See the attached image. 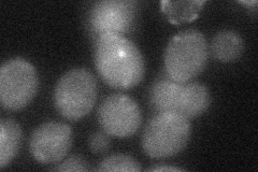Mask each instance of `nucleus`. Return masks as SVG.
Returning a JSON list of instances; mask_svg holds the SVG:
<instances>
[{
    "label": "nucleus",
    "mask_w": 258,
    "mask_h": 172,
    "mask_svg": "<svg viewBox=\"0 0 258 172\" xmlns=\"http://www.w3.org/2000/svg\"><path fill=\"white\" fill-rule=\"evenodd\" d=\"M54 170L56 171H87L91 170L88 163L81 156H70L64 159L62 162L58 163V166Z\"/></svg>",
    "instance_id": "2eb2a0df"
},
{
    "label": "nucleus",
    "mask_w": 258,
    "mask_h": 172,
    "mask_svg": "<svg viewBox=\"0 0 258 172\" xmlns=\"http://www.w3.org/2000/svg\"><path fill=\"white\" fill-rule=\"evenodd\" d=\"M137 12L138 4L133 0H101L91 8L88 24L96 38L107 34L124 36L135 26Z\"/></svg>",
    "instance_id": "6e6552de"
},
{
    "label": "nucleus",
    "mask_w": 258,
    "mask_h": 172,
    "mask_svg": "<svg viewBox=\"0 0 258 172\" xmlns=\"http://www.w3.org/2000/svg\"><path fill=\"white\" fill-rule=\"evenodd\" d=\"M183 169L171 166H155L149 169V171H182Z\"/></svg>",
    "instance_id": "dca6fc26"
},
{
    "label": "nucleus",
    "mask_w": 258,
    "mask_h": 172,
    "mask_svg": "<svg viewBox=\"0 0 258 172\" xmlns=\"http://www.w3.org/2000/svg\"><path fill=\"white\" fill-rule=\"evenodd\" d=\"M22 144V128L14 120L0 121V168L5 169L18 155Z\"/></svg>",
    "instance_id": "9b49d317"
},
{
    "label": "nucleus",
    "mask_w": 258,
    "mask_h": 172,
    "mask_svg": "<svg viewBox=\"0 0 258 172\" xmlns=\"http://www.w3.org/2000/svg\"><path fill=\"white\" fill-rule=\"evenodd\" d=\"M72 129L59 122H47L30 136L29 151L38 162L55 163L62 160L71 149Z\"/></svg>",
    "instance_id": "1a4fd4ad"
},
{
    "label": "nucleus",
    "mask_w": 258,
    "mask_h": 172,
    "mask_svg": "<svg viewBox=\"0 0 258 172\" xmlns=\"http://www.w3.org/2000/svg\"><path fill=\"white\" fill-rule=\"evenodd\" d=\"M39 87V77L34 65L15 57L3 64L0 69V101L7 110L16 111L27 106Z\"/></svg>",
    "instance_id": "423d86ee"
},
{
    "label": "nucleus",
    "mask_w": 258,
    "mask_h": 172,
    "mask_svg": "<svg viewBox=\"0 0 258 172\" xmlns=\"http://www.w3.org/2000/svg\"><path fill=\"white\" fill-rule=\"evenodd\" d=\"M190 135L188 119L172 112L158 113L145 126L142 135L143 151L152 158L173 157L186 147Z\"/></svg>",
    "instance_id": "20e7f679"
},
{
    "label": "nucleus",
    "mask_w": 258,
    "mask_h": 172,
    "mask_svg": "<svg viewBox=\"0 0 258 172\" xmlns=\"http://www.w3.org/2000/svg\"><path fill=\"white\" fill-rule=\"evenodd\" d=\"M98 122L101 129L110 136L126 138L138 132L142 123V112L132 97L114 94L107 97L100 104Z\"/></svg>",
    "instance_id": "0eeeda50"
},
{
    "label": "nucleus",
    "mask_w": 258,
    "mask_h": 172,
    "mask_svg": "<svg viewBox=\"0 0 258 172\" xmlns=\"http://www.w3.org/2000/svg\"><path fill=\"white\" fill-rule=\"evenodd\" d=\"M240 3L243 5H246V6H256L257 5L256 0H253V2H240Z\"/></svg>",
    "instance_id": "f3484780"
},
{
    "label": "nucleus",
    "mask_w": 258,
    "mask_h": 172,
    "mask_svg": "<svg viewBox=\"0 0 258 172\" xmlns=\"http://www.w3.org/2000/svg\"><path fill=\"white\" fill-rule=\"evenodd\" d=\"M209 46L206 37L197 29H186L169 41L165 51L167 77L179 83L197 78L207 66Z\"/></svg>",
    "instance_id": "7ed1b4c3"
},
{
    "label": "nucleus",
    "mask_w": 258,
    "mask_h": 172,
    "mask_svg": "<svg viewBox=\"0 0 258 172\" xmlns=\"http://www.w3.org/2000/svg\"><path fill=\"white\" fill-rule=\"evenodd\" d=\"M210 52L221 63L236 62L244 52V41L236 31L221 30L212 38Z\"/></svg>",
    "instance_id": "9d476101"
},
{
    "label": "nucleus",
    "mask_w": 258,
    "mask_h": 172,
    "mask_svg": "<svg viewBox=\"0 0 258 172\" xmlns=\"http://www.w3.org/2000/svg\"><path fill=\"white\" fill-rule=\"evenodd\" d=\"M97 82L85 68L67 71L58 80L54 91V104L61 117L79 121L90 114L97 100Z\"/></svg>",
    "instance_id": "39448f33"
},
{
    "label": "nucleus",
    "mask_w": 258,
    "mask_h": 172,
    "mask_svg": "<svg viewBox=\"0 0 258 172\" xmlns=\"http://www.w3.org/2000/svg\"><path fill=\"white\" fill-rule=\"evenodd\" d=\"M95 65L109 86L122 91L138 85L145 73L138 46L123 35L107 34L96 38Z\"/></svg>",
    "instance_id": "f257e3e1"
},
{
    "label": "nucleus",
    "mask_w": 258,
    "mask_h": 172,
    "mask_svg": "<svg viewBox=\"0 0 258 172\" xmlns=\"http://www.w3.org/2000/svg\"><path fill=\"white\" fill-rule=\"evenodd\" d=\"M111 136L104 130L102 132H96L88 140V146L95 154H104L111 146Z\"/></svg>",
    "instance_id": "4468645a"
},
{
    "label": "nucleus",
    "mask_w": 258,
    "mask_h": 172,
    "mask_svg": "<svg viewBox=\"0 0 258 172\" xmlns=\"http://www.w3.org/2000/svg\"><path fill=\"white\" fill-rule=\"evenodd\" d=\"M97 171H141L140 162L127 154H114L103 158Z\"/></svg>",
    "instance_id": "ddd939ff"
},
{
    "label": "nucleus",
    "mask_w": 258,
    "mask_h": 172,
    "mask_svg": "<svg viewBox=\"0 0 258 172\" xmlns=\"http://www.w3.org/2000/svg\"><path fill=\"white\" fill-rule=\"evenodd\" d=\"M203 0H181V2H161V11L168 21L174 25L196 20L205 6Z\"/></svg>",
    "instance_id": "f8f14e48"
},
{
    "label": "nucleus",
    "mask_w": 258,
    "mask_h": 172,
    "mask_svg": "<svg viewBox=\"0 0 258 172\" xmlns=\"http://www.w3.org/2000/svg\"><path fill=\"white\" fill-rule=\"evenodd\" d=\"M149 100L158 113L172 112L188 120L203 116L211 104L208 87L197 81L179 83L171 79H158L152 84Z\"/></svg>",
    "instance_id": "f03ea898"
}]
</instances>
